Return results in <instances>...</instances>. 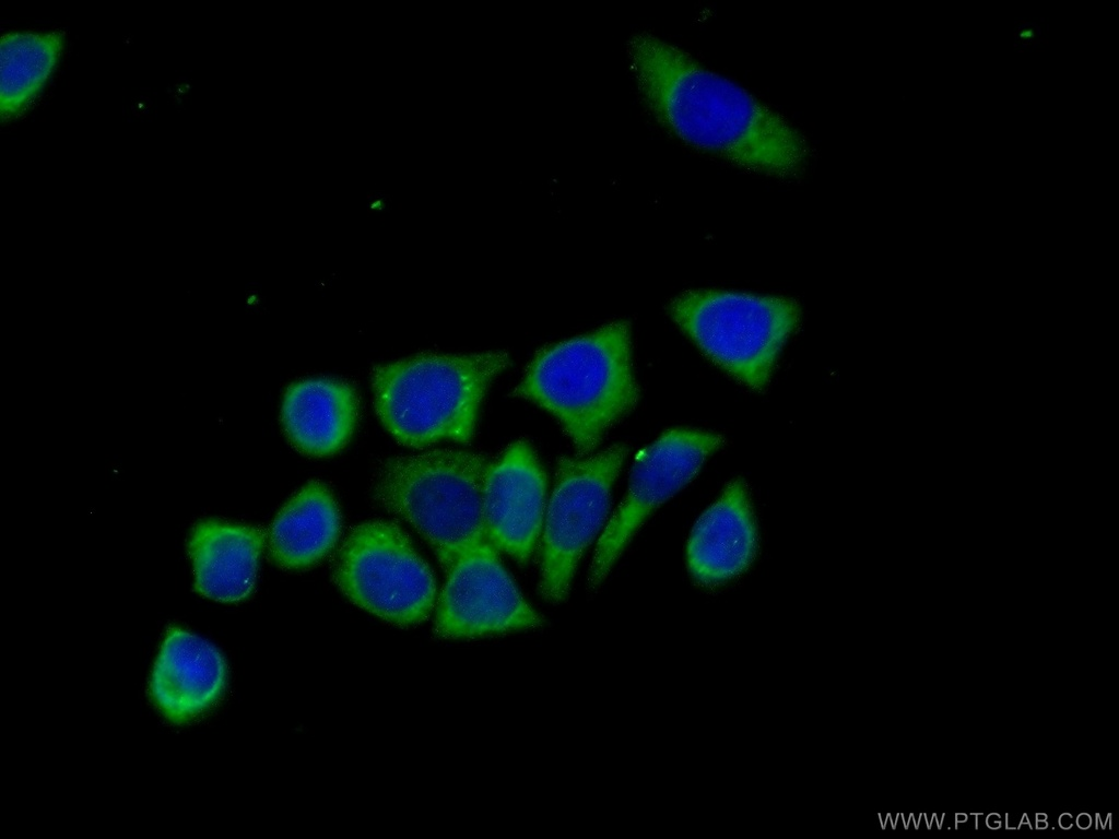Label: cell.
<instances>
[{
    "label": "cell",
    "instance_id": "obj_22",
    "mask_svg": "<svg viewBox=\"0 0 1119 839\" xmlns=\"http://www.w3.org/2000/svg\"><path fill=\"white\" fill-rule=\"evenodd\" d=\"M1047 819H1048V815L1045 814V813H1036L1034 815V822H1036V820H1047Z\"/></svg>",
    "mask_w": 1119,
    "mask_h": 839
},
{
    "label": "cell",
    "instance_id": "obj_8",
    "mask_svg": "<svg viewBox=\"0 0 1119 839\" xmlns=\"http://www.w3.org/2000/svg\"><path fill=\"white\" fill-rule=\"evenodd\" d=\"M723 444L719 434L672 428L635 461L625 495L599 537L588 583L599 586L646 518L687 485L706 459Z\"/></svg>",
    "mask_w": 1119,
    "mask_h": 839
},
{
    "label": "cell",
    "instance_id": "obj_17",
    "mask_svg": "<svg viewBox=\"0 0 1119 839\" xmlns=\"http://www.w3.org/2000/svg\"><path fill=\"white\" fill-rule=\"evenodd\" d=\"M1093 824V816L1088 813H1079L1075 817V825L1080 829H1087Z\"/></svg>",
    "mask_w": 1119,
    "mask_h": 839
},
{
    "label": "cell",
    "instance_id": "obj_9",
    "mask_svg": "<svg viewBox=\"0 0 1119 839\" xmlns=\"http://www.w3.org/2000/svg\"><path fill=\"white\" fill-rule=\"evenodd\" d=\"M497 551L485 542L446 571L435 617L439 636L471 638L542 625V617L525 600Z\"/></svg>",
    "mask_w": 1119,
    "mask_h": 839
},
{
    "label": "cell",
    "instance_id": "obj_7",
    "mask_svg": "<svg viewBox=\"0 0 1119 839\" xmlns=\"http://www.w3.org/2000/svg\"><path fill=\"white\" fill-rule=\"evenodd\" d=\"M627 452L616 444L596 454L558 459L541 532L539 590L547 601L568 594L580 558L606 519L611 487Z\"/></svg>",
    "mask_w": 1119,
    "mask_h": 839
},
{
    "label": "cell",
    "instance_id": "obj_12",
    "mask_svg": "<svg viewBox=\"0 0 1119 839\" xmlns=\"http://www.w3.org/2000/svg\"><path fill=\"white\" fill-rule=\"evenodd\" d=\"M757 551V528L749 488L742 478L727 484L698 518L686 545L694 580L718 587L742 575Z\"/></svg>",
    "mask_w": 1119,
    "mask_h": 839
},
{
    "label": "cell",
    "instance_id": "obj_20",
    "mask_svg": "<svg viewBox=\"0 0 1119 839\" xmlns=\"http://www.w3.org/2000/svg\"><path fill=\"white\" fill-rule=\"evenodd\" d=\"M967 819H968V815L967 814H965V813H956L955 816H954V828H957L958 824L965 823V822H967Z\"/></svg>",
    "mask_w": 1119,
    "mask_h": 839
},
{
    "label": "cell",
    "instance_id": "obj_16",
    "mask_svg": "<svg viewBox=\"0 0 1119 839\" xmlns=\"http://www.w3.org/2000/svg\"><path fill=\"white\" fill-rule=\"evenodd\" d=\"M64 48L60 32H9L1 38L2 120L23 115L56 70Z\"/></svg>",
    "mask_w": 1119,
    "mask_h": 839
},
{
    "label": "cell",
    "instance_id": "obj_6",
    "mask_svg": "<svg viewBox=\"0 0 1119 839\" xmlns=\"http://www.w3.org/2000/svg\"><path fill=\"white\" fill-rule=\"evenodd\" d=\"M332 578L353 603L397 625L423 622L435 603L429 566L389 521L355 527L333 558Z\"/></svg>",
    "mask_w": 1119,
    "mask_h": 839
},
{
    "label": "cell",
    "instance_id": "obj_19",
    "mask_svg": "<svg viewBox=\"0 0 1119 839\" xmlns=\"http://www.w3.org/2000/svg\"><path fill=\"white\" fill-rule=\"evenodd\" d=\"M1073 815L1071 813H1061L1058 817V825L1062 829H1070L1073 826Z\"/></svg>",
    "mask_w": 1119,
    "mask_h": 839
},
{
    "label": "cell",
    "instance_id": "obj_1",
    "mask_svg": "<svg viewBox=\"0 0 1119 839\" xmlns=\"http://www.w3.org/2000/svg\"><path fill=\"white\" fill-rule=\"evenodd\" d=\"M639 96L664 130L726 163L792 180L806 170V138L781 114L684 49L649 33L627 44Z\"/></svg>",
    "mask_w": 1119,
    "mask_h": 839
},
{
    "label": "cell",
    "instance_id": "obj_18",
    "mask_svg": "<svg viewBox=\"0 0 1119 839\" xmlns=\"http://www.w3.org/2000/svg\"><path fill=\"white\" fill-rule=\"evenodd\" d=\"M986 825L990 829H999L1002 826V817L999 813H989L985 818Z\"/></svg>",
    "mask_w": 1119,
    "mask_h": 839
},
{
    "label": "cell",
    "instance_id": "obj_10",
    "mask_svg": "<svg viewBox=\"0 0 1119 839\" xmlns=\"http://www.w3.org/2000/svg\"><path fill=\"white\" fill-rule=\"evenodd\" d=\"M546 477L532 447L511 444L491 462L484 484V520L490 542L518 562L531 556L542 532Z\"/></svg>",
    "mask_w": 1119,
    "mask_h": 839
},
{
    "label": "cell",
    "instance_id": "obj_11",
    "mask_svg": "<svg viewBox=\"0 0 1119 839\" xmlns=\"http://www.w3.org/2000/svg\"><path fill=\"white\" fill-rule=\"evenodd\" d=\"M226 663L208 640L168 627L150 678V696L170 722L186 723L213 707L224 693Z\"/></svg>",
    "mask_w": 1119,
    "mask_h": 839
},
{
    "label": "cell",
    "instance_id": "obj_15",
    "mask_svg": "<svg viewBox=\"0 0 1119 839\" xmlns=\"http://www.w3.org/2000/svg\"><path fill=\"white\" fill-rule=\"evenodd\" d=\"M341 523L332 492L321 482L311 481L276 515L267 534L269 555L282 568L309 567L335 546Z\"/></svg>",
    "mask_w": 1119,
    "mask_h": 839
},
{
    "label": "cell",
    "instance_id": "obj_3",
    "mask_svg": "<svg viewBox=\"0 0 1119 839\" xmlns=\"http://www.w3.org/2000/svg\"><path fill=\"white\" fill-rule=\"evenodd\" d=\"M505 352L421 353L370 371L376 413L402 445L469 442L492 380L508 367Z\"/></svg>",
    "mask_w": 1119,
    "mask_h": 839
},
{
    "label": "cell",
    "instance_id": "obj_2",
    "mask_svg": "<svg viewBox=\"0 0 1119 839\" xmlns=\"http://www.w3.org/2000/svg\"><path fill=\"white\" fill-rule=\"evenodd\" d=\"M514 394L553 414L579 457L590 454L639 398L628 323L611 322L541 348Z\"/></svg>",
    "mask_w": 1119,
    "mask_h": 839
},
{
    "label": "cell",
    "instance_id": "obj_14",
    "mask_svg": "<svg viewBox=\"0 0 1119 839\" xmlns=\"http://www.w3.org/2000/svg\"><path fill=\"white\" fill-rule=\"evenodd\" d=\"M357 416L355 389L340 379H302L291 383L283 395V429L291 444L308 456L340 451L351 438Z\"/></svg>",
    "mask_w": 1119,
    "mask_h": 839
},
{
    "label": "cell",
    "instance_id": "obj_13",
    "mask_svg": "<svg viewBox=\"0 0 1119 839\" xmlns=\"http://www.w3.org/2000/svg\"><path fill=\"white\" fill-rule=\"evenodd\" d=\"M263 529L214 519L197 522L187 550L192 560L195 591L220 602H239L256 584Z\"/></svg>",
    "mask_w": 1119,
    "mask_h": 839
},
{
    "label": "cell",
    "instance_id": "obj_5",
    "mask_svg": "<svg viewBox=\"0 0 1119 839\" xmlns=\"http://www.w3.org/2000/svg\"><path fill=\"white\" fill-rule=\"evenodd\" d=\"M669 312L707 358L754 390L768 386L801 317L794 299L726 289L686 291Z\"/></svg>",
    "mask_w": 1119,
    "mask_h": 839
},
{
    "label": "cell",
    "instance_id": "obj_21",
    "mask_svg": "<svg viewBox=\"0 0 1119 839\" xmlns=\"http://www.w3.org/2000/svg\"><path fill=\"white\" fill-rule=\"evenodd\" d=\"M1047 827H1048V822L1047 820H1036V822H1034V829H1046Z\"/></svg>",
    "mask_w": 1119,
    "mask_h": 839
},
{
    "label": "cell",
    "instance_id": "obj_4",
    "mask_svg": "<svg viewBox=\"0 0 1119 839\" xmlns=\"http://www.w3.org/2000/svg\"><path fill=\"white\" fill-rule=\"evenodd\" d=\"M490 463L467 450L393 457L377 471L373 495L415 529L447 571L463 554L490 542L484 520Z\"/></svg>",
    "mask_w": 1119,
    "mask_h": 839
}]
</instances>
